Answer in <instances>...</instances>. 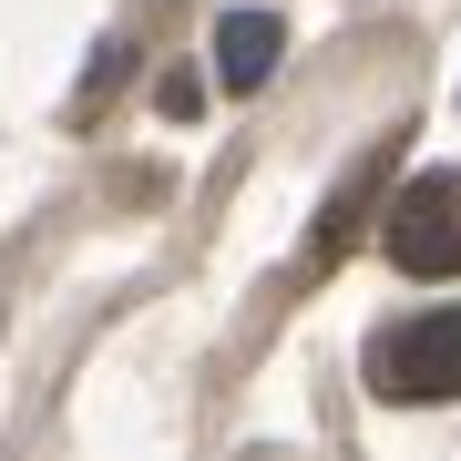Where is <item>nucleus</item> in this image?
Masks as SVG:
<instances>
[{
  "label": "nucleus",
  "instance_id": "nucleus-4",
  "mask_svg": "<svg viewBox=\"0 0 461 461\" xmlns=\"http://www.w3.org/2000/svg\"><path fill=\"white\" fill-rule=\"evenodd\" d=\"M390 154H400V144H369V154H359V175H348L339 195H329V215H318V257H329V267L348 257V236H359V215L379 205V185H390Z\"/></svg>",
  "mask_w": 461,
  "mask_h": 461
},
{
  "label": "nucleus",
  "instance_id": "nucleus-1",
  "mask_svg": "<svg viewBox=\"0 0 461 461\" xmlns=\"http://www.w3.org/2000/svg\"><path fill=\"white\" fill-rule=\"evenodd\" d=\"M369 390L379 400H411V411L461 400V308H420V318H400V329H379Z\"/></svg>",
  "mask_w": 461,
  "mask_h": 461
},
{
  "label": "nucleus",
  "instance_id": "nucleus-2",
  "mask_svg": "<svg viewBox=\"0 0 461 461\" xmlns=\"http://www.w3.org/2000/svg\"><path fill=\"white\" fill-rule=\"evenodd\" d=\"M379 247H390L400 277H461V175H411L390 205H379Z\"/></svg>",
  "mask_w": 461,
  "mask_h": 461
},
{
  "label": "nucleus",
  "instance_id": "nucleus-3",
  "mask_svg": "<svg viewBox=\"0 0 461 461\" xmlns=\"http://www.w3.org/2000/svg\"><path fill=\"white\" fill-rule=\"evenodd\" d=\"M277 51H287L277 11H236V21H215V83H226V93H267V83H277Z\"/></svg>",
  "mask_w": 461,
  "mask_h": 461
}]
</instances>
